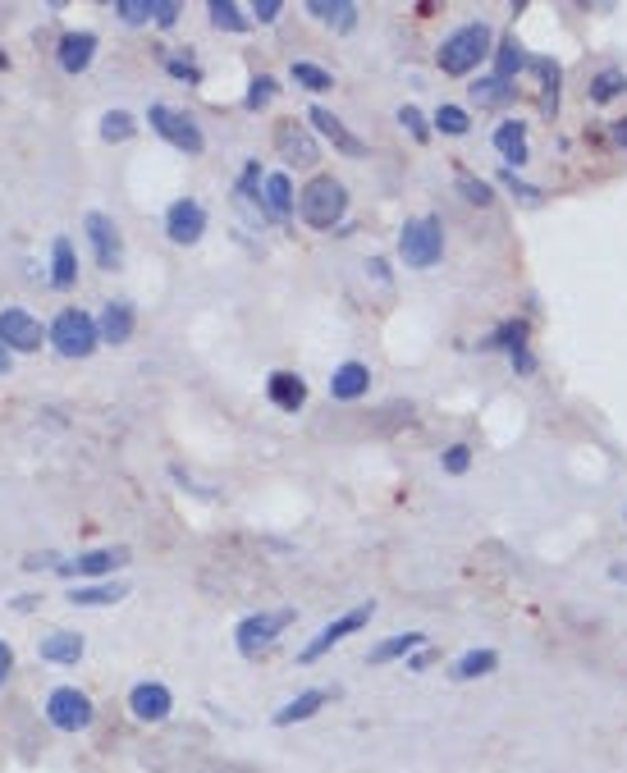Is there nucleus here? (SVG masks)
Instances as JSON below:
<instances>
[{"label":"nucleus","mask_w":627,"mask_h":773,"mask_svg":"<svg viewBox=\"0 0 627 773\" xmlns=\"http://www.w3.org/2000/svg\"><path fill=\"white\" fill-rule=\"evenodd\" d=\"M490 46H495V33H490V23H463L458 33H449L444 37V46H440V69L449 78H467L481 60L490 55Z\"/></svg>","instance_id":"f257e3e1"},{"label":"nucleus","mask_w":627,"mask_h":773,"mask_svg":"<svg viewBox=\"0 0 627 773\" xmlns=\"http://www.w3.org/2000/svg\"><path fill=\"white\" fill-rule=\"evenodd\" d=\"M344 211H348V188L339 179H330V174H316L303 188V197H298V215L312 229H335L344 220Z\"/></svg>","instance_id":"f03ea898"},{"label":"nucleus","mask_w":627,"mask_h":773,"mask_svg":"<svg viewBox=\"0 0 627 773\" xmlns=\"http://www.w3.org/2000/svg\"><path fill=\"white\" fill-rule=\"evenodd\" d=\"M399 257H403V266H412V270H431L435 261L444 257V229L435 215H417V220L403 225Z\"/></svg>","instance_id":"7ed1b4c3"},{"label":"nucleus","mask_w":627,"mask_h":773,"mask_svg":"<svg viewBox=\"0 0 627 773\" xmlns=\"http://www.w3.org/2000/svg\"><path fill=\"white\" fill-rule=\"evenodd\" d=\"M97 339H101L97 321H92L87 312H78V307H65L51 325V344H55V353L60 357H87L92 348H97Z\"/></svg>","instance_id":"20e7f679"},{"label":"nucleus","mask_w":627,"mask_h":773,"mask_svg":"<svg viewBox=\"0 0 627 773\" xmlns=\"http://www.w3.org/2000/svg\"><path fill=\"white\" fill-rule=\"evenodd\" d=\"M147 119H152V129L161 133L170 147L188 151V156H202L206 151V138H202V129H197V119L179 115V110H170V106H152L147 110Z\"/></svg>","instance_id":"39448f33"},{"label":"nucleus","mask_w":627,"mask_h":773,"mask_svg":"<svg viewBox=\"0 0 627 773\" xmlns=\"http://www.w3.org/2000/svg\"><path fill=\"white\" fill-rule=\"evenodd\" d=\"M371 613H376V604H357V609H348L344 618H335L330 627H321V632L312 636V645L298 655V664H316L321 655H330V650H335V641H344V636L362 632V627L371 623Z\"/></svg>","instance_id":"423d86ee"},{"label":"nucleus","mask_w":627,"mask_h":773,"mask_svg":"<svg viewBox=\"0 0 627 773\" xmlns=\"http://www.w3.org/2000/svg\"><path fill=\"white\" fill-rule=\"evenodd\" d=\"M289 623H293V609L252 613V618H243V623H238L234 641H238V650H243V655H257V650H266V645H271Z\"/></svg>","instance_id":"0eeeda50"},{"label":"nucleus","mask_w":627,"mask_h":773,"mask_svg":"<svg viewBox=\"0 0 627 773\" xmlns=\"http://www.w3.org/2000/svg\"><path fill=\"white\" fill-rule=\"evenodd\" d=\"M46 719H51V728H60V732H83L87 723H92V700H87L78 687H55L51 696H46Z\"/></svg>","instance_id":"6e6552de"},{"label":"nucleus","mask_w":627,"mask_h":773,"mask_svg":"<svg viewBox=\"0 0 627 773\" xmlns=\"http://www.w3.org/2000/svg\"><path fill=\"white\" fill-rule=\"evenodd\" d=\"M165 234H170V243L193 247L197 238L206 234V206H202V202H193V197L174 202L170 211H165Z\"/></svg>","instance_id":"1a4fd4ad"},{"label":"nucleus","mask_w":627,"mask_h":773,"mask_svg":"<svg viewBox=\"0 0 627 773\" xmlns=\"http://www.w3.org/2000/svg\"><path fill=\"white\" fill-rule=\"evenodd\" d=\"M0 344L14 348V353H37V348H42V325H37V316H28L23 307H5V312H0Z\"/></svg>","instance_id":"9d476101"},{"label":"nucleus","mask_w":627,"mask_h":773,"mask_svg":"<svg viewBox=\"0 0 627 773\" xmlns=\"http://www.w3.org/2000/svg\"><path fill=\"white\" fill-rule=\"evenodd\" d=\"M83 229H87V238H92V252H97V266H101V270H115V266H119V257H124V247H119V229H115V220H110V215H101V211H87Z\"/></svg>","instance_id":"9b49d317"},{"label":"nucleus","mask_w":627,"mask_h":773,"mask_svg":"<svg viewBox=\"0 0 627 773\" xmlns=\"http://www.w3.org/2000/svg\"><path fill=\"white\" fill-rule=\"evenodd\" d=\"M129 709H133V719H142V723H165L174 709V696L165 682H138L129 691Z\"/></svg>","instance_id":"f8f14e48"},{"label":"nucleus","mask_w":627,"mask_h":773,"mask_svg":"<svg viewBox=\"0 0 627 773\" xmlns=\"http://www.w3.org/2000/svg\"><path fill=\"white\" fill-rule=\"evenodd\" d=\"M124 563H129V549H92V554L60 563V577H106V572H119Z\"/></svg>","instance_id":"ddd939ff"},{"label":"nucleus","mask_w":627,"mask_h":773,"mask_svg":"<svg viewBox=\"0 0 627 773\" xmlns=\"http://www.w3.org/2000/svg\"><path fill=\"white\" fill-rule=\"evenodd\" d=\"M307 119H312L316 129H321L325 138L335 142V147L344 151V156H353V161H362V156H367V142H362V138H353L344 119H339V115H330L325 106H312V115H307Z\"/></svg>","instance_id":"4468645a"},{"label":"nucleus","mask_w":627,"mask_h":773,"mask_svg":"<svg viewBox=\"0 0 627 773\" xmlns=\"http://www.w3.org/2000/svg\"><path fill=\"white\" fill-rule=\"evenodd\" d=\"M266 394H271V403L280 412H298L307 403V380L298 376V371H275V376L266 380Z\"/></svg>","instance_id":"2eb2a0df"},{"label":"nucleus","mask_w":627,"mask_h":773,"mask_svg":"<svg viewBox=\"0 0 627 773\" xmlns=\"http://www.w3.org/2000/svg\"><path fill=\"white\" fill-rule=\"evenodd\" d=\"M335 700V691H303V696H293L289 705H280L275 709V728H293V723H303V719H312L316 709H325Z\"/></svg>","instance_id":"dca6fc26"},{"label":"nucleus","mask_w":627,"mask_h":773,"mask_svg":"<svg viewBox=\"0 0 627 773\" xmlns=\"http://www.w3.org/2000/svg\"><path fill=\"white\" fill-rule=\"evenodd\" d=\"M55 55H60V69H65V74H83V69L92 65V55H97V37L92 33H65Z\"/></svg>","instance_id":"f3484780"},{"label":"nucleus","mask_w":627,"mask_h":773,"mask_svg":"<svg viewBox=\"0 0 627 773\" xmlns=\"http://www.w3.org/2000/svg\"><path fill=\"white\" fill-rule=\"evenodd\" d=\"M367 389H371V371L362 362L335 366V376H330V394H335L339 403H353V398H362Z\"/></svg>","instance_id":"a211bd4d"},{"label":"nucleus","mask_w":627,"mask_h":773,"mask_svg":"<svg viewBox=\"0 0 627 773\" xmlns=\"http://www.w3.org/2000/svg\"><path fill=\"white\" fill-rule=\"evenodd\" d=\"M495 151L504 156V165H509V170L527 165V129H522L518 119H504V124L495 129Z\"/></svg>","instance_id":"6ab92c4d"},{"label":"nucleus","mask_w":627,"mask_h":773,"mask_svg":"<svg viewBox=\"0 0 627 773\" xmlns=\"http://www.w3.org/2000/svg\"><path fill=\"white\" fill-rule=\"evenodd\" d=\"M37 655H42L46 664L69 668V664H78V659H83V636H74V632H51L42 645H37Z\"/></svg>","instance_id":"aec40b11"},{"label":"nucleus","mask_w":627,"mask_h":773,"mask_svg":"<svg viewBox=\"0 0 627 773\" xmlns=\"http://www.w3.org/2000/svg\"><path fill=\"white\" fill-rule=\"evenodd\" d=\"M51 284L55 289H74L78 284V257L69 238H55L51 243Z\"/></svg>","instance_id":"412c9836"},{"label":"nucleus","mask_w":627,"mask_h":773,"mask_svg":"<svg viewBox=\"0 0 627 773\" xmlns=\"http://www.w3.org/2000/svg\"><path fill=\"white\" fill-rule=\"evenodd\" d=\"M280 151H284V161H293V165H316V142L307 138L298 124H280Z\"/></svg>","instance_id":"4be33fe9"},{"label":"nucleus","mask_w":627,"mask_h":773,"mask_svg":"<svg viewBox=\"0 0 627 773\" xmlns=\"http://www.w3.org/2000/svg\"><path fill=\"white\" fill-rule=\"evenodd\" d=\"M97 330H101V339H106V344H124V339L133 334V307H129V302H110L106 312H101Z\"/></svg>","instance_id":"5701e85b"},{"label":"nucleus","mask_w":627,"mask_h":773,"mask_svg":"<svg viewBox=\"0 0 627 773\" xmlns=\"http://www.w3.org/2000/svg\"><path fill=\"white\" fill-rule=\"evenodd\" d=\"M307 14L312 19H321V23H330V28H339V33H348L357 23V5L353 0H312L307 5Z\"/></svg>","instance_id":"b1692460"},{"label":"nucleus","mask_w":627,"mask_h":773,"mask_svg":"<svg viewBox=\"0 0 627 773\" xmlns=\"http://www.w3.org/2000/svg\"><path fill=\"white\" fill-rule=\"evenodd\" d=\"M129 595V586L124 581H106V586H74L69 591V600L78 604V609H97V604H119Z\"/></svg>","instance_id":"393cba45"},{"label":"nucleus","mask_w":627,"mask_h":773,"mask_svg":"<svg viewBox=\"0 0 627 773\" xmlns=\"http://www.w3.org/2000/svg\"><path fill=\"white\" fill-rule=\"evenodd\" d=\"M422 645H426L422 632H399V636H390V641H380L367 655V664H390V659H403V655H412V650H422Z\"/></svg>","instance_id":"a878e982"},{"label":"nucleus","mask_w":627,"mask_h":773,"mask_svg":"<svg viewBox=\"0 0 627 773\" xmlns=\"http://www.w3.org/2000/svg\"><path fill=\"white\" fill-rule=\"evenodd\" d=\"M527 65H531V55L522 51V46L513 42V37H509V42H499V55H495V78H504V83H513V78H518V74H522V69H527Z\"/></svg>","instance_id":"bb28decb"},{"label":"nucleus","mask_w":627,"mask_h":773,"mask_svg":"<svg viewBox=\"0 0 627 773\" xmlns=\"http://www.w3.org/2000/svg\"><path fill=\"white\" fill-rule=\"evenodd\" d=\"M614 97H627V74L623 69H600V74L591 78V101L605 106V101H614Z\"/></svg>","instance_id":"cd10ccee"},{"label":"nucleus","mask_w":627,"mask_h":773,"mask_svg":"<svg viewBox=\"0 0 627 773\" xmlns=\"http://www.w3.org/2000/svg\"><path fill=\"white\" fill-rule=\"evenodd\" d=\"M431 129L444 133V138H463V133H472V115L463 106H440L431 115Z\"/></svg>","instance_id":"c85d7f7f"},{"label":"nucleus","mask_w":627,"mask_h":773,"mask_svg":"<svg viewBox=\"0 0 627 773\" xmlns=\"http://www.w3.org/2000/svg\"><path fill=\"white\" fill-rule=\"evenodd\" d=\"M541 74V87H545V110H559V87H563V74H559V60H545V55H531V65Z\"/></svg>","instance_id":"c756f323"},{"label":"nucleus","mask_w":627,"mask_h":773,"mask_svg":"<svg viewBox=\"0 0 627 773\" xmlns=\"http://www.w3.org/2000/svg\"><path fill=\"white\" fill-rule=\"evenodd\" d=\"M261 193H266V211H271L275 220H284V215L293 211V188H289V174H271Z\"/></svg>","instance_id":"7c9ffc66"},{"label":"nucleus","mask_w":627,"mask_h":773,"mask_svg":"<svg viewBox=\"0 0 627 773\" xmlns=\"http://www.w3.org/2000/svg\"><path fill=\"white\" fill-rule=\"evenodd\" d=\"M206 14H211V23H216V28H225V33H248V28H252L234 0H211V5H206Z\"/></svg>","instance_id":"2f4dec72"},{"label":"nucleus","mask_w":627,"mask_h":773,"mask_svg":"<svg viewBox=\"0 0 627 773\" xmlns=\"http://www.w3.org/2000/svg\"><path fill=\"white\" fill-rule=\"evenodd\" d=\"M495 664H499V655H495V650H467V655L454 664V677H458V682H472V677L490 673Z\"/></svg>","instance_id":"473e14b6"},{"label":"nucleus","mask_w":627,"mask_h":773,"mask_svg":"<svg viewBox=\"0 0 627 773\" xmlns=\"http://www.w3.org/2000/svg\"><path fill=\"white\" fill-rule=\"evenodd\" d=\"M486 348H504V353H518V348H527V325H522V321H504L486 339Z\"/></svg>","instance_id":"72a5a7b5"},{"label":"nucleus","mask_w":627,"mask_h":773,"mask_svg":"<svg viewBox=\"0 0 627 773\" xmlns=\"http://www.w3.org/2000/svg\"><path fill=\"white\" fill-rule=\"evenodd\" d=\"M472 97L486 101V106H504V101L513 97V83H504V78H495V74H490V78H476V83H472Z\"/></svg>","instance_id":"f704fd0d"},{"label":"nucleus","mask_w":627,"mask_h":773,"mask_svg":"<svg viewBox=\"0 0 627 773\" xmlns=\"http://www.w3.org/2000/svg\"><path fill=\"white\" fill-rule=\"evenodd\" d=\"M293 83H303L307 92H330V87H335V78L325 74V69L307 65V60H293Z\"/></svg>","instance_id":"c9c22d12"},{"label":"nucleus","mask_w":627,"mask_h":773,"mask_svg":"<svg viewBox=\"0 0 627 773\" xmlns=\"http://www.w3.org/2000/svg\"><path fill=\"white\" fill-rule=\"evenodd\" d=\"M101 138L106 142H129L133 138V115L129 110H110V115L101 119Z\"/></svg>","instance_id":"e433bc0d"},{"label":"nucleus","mask_w":627,"mask_h":773,"mask_svg":"<svg viewBox=\"0 0 627 773\" xmlns=\"http://www.w3.org/2000/svg\"><path fill=\"white\" fill-rule=\"evenodd\" d=\"M115 19L129 23V28H142L152 23V0H115Z\"/></svg>","instance_id":"4c0bfd02"},{"label":"nucleus","mask_w":627,"mask_h":773,"mask_svg":"<svg viewBox=\"0 0 627 773\" xmlns=\"http://www.w3.org/2000/svg\"><path fill=\"white\" fill-rule=\"evenodd\" d=\"M165 74L179 78V83H197L202 69L193 65V51H174V55H165Z\"/></svg>","instance_id":"58836bf2"},{"label":"nucleus","mask_w":627,"mask_h":773,"mask_svg":"<svg viewBox=\"0 0 627 773\" xmlns=\"http://www.w3.org/2000/svg\"><path fill=\"white\" fill-rule=\"evenodd\" d=\"M399 124H403V129H408L417 142H431V119H426L417 106H403V110H399Z\"/></svg>","instance_id":"ea45409f"},{"label":"nucleus","mask_w":627,"mask_h":773,"mask_svg":"<svg viewBox=\"0 0 627 773\" xmlns=\"http://www.w3.org/2000/svg\"><path fill=\"white\" fill-rule=\"evenodd\" d=\"M499 183H504V188H509L513 197H522V202H531V206H536V202H545V193H541V188H531V183H522V179H518V174H513V170H499Z\"/></svg>","instance_id":"a19ab883"},{"label":"nucleus","mask_w":627,"mask_h":773,"mask_svg":"<svg viewBox=\"0 0 627 773\" xmlns=\"http://www.w3.org/2000/svg\"><path fill=\"white\" fill-rule=\"evenodd\" d=\"M467 462H472V449H467V444H449V449L440 453V467L449 476H463L467 472Z\"/></svg>","instance_id":"79ce46f5"},{"label":"nucleus","mask_w":627,"mask_h":773,"mask_svg":"<svg viewBox=\"0 0 627 773\" xmlns=\"http://www.w3.org/2000/svg\"><path fill=\"white\" fill-rule=\"evenodd\" d=\"M458 193H463L472 206H490V202H495V188H490V183H476V179H458Z\"/></svg>","instance_id":"37998d69"},{"label":"nucleus","mask_w":627,"mask_h":773,"mask_svg":"<svg viewBox=\"0 0 627 773\" xmlns=\"http://www.w3.org/2000/svg\"><path fill=\"white\" fill-rule=\"evenodd\" d=\"M271 97H275V78H252V87H248V110H261Z\"/></svg>","instance_id":"c03bdc74"},{"label":"nucleus","mask_w":627,"mask_h":773,"mask_svg":"<svg viewBox=\"0 0 627 773\" xmlns=\"http://www.w3.org/2000/svg\"><path fill=\"white\" fill-rule=\"evenodd\" d=\"M152 23L156 28H174L179 23V5L174 0H152Z\"/></svg>","instance_id":"a18cd8bd"},{"label":"nucleus","mask_w":627,"mask_h":773,"mask_svg":"<svg viewBox=\"0 0 627 773\" xmlns=\"http://www.w3.org/2000/svg\"><path fill=\"white\" fill-rule=\"evenodd\" d=\"M280 10H284L280 0H257V10H252V14H257V23H275V19H280Z\"/></svg>","instance_id":"49530a36"},{"label":"nucleus","mask_w":627,"mask_h":773,"mask_svg":"<svg viewBox=\"0 0 627 773\" xmlns=\"http://www.w3.org/2000/svg\"><path fill=\"white\" fill-rule=\"evenodd\" d=\"M509 362H513V371H518V376H531V371H536V362H531V353H527V348L509 353Z\"/></svg>","instance_id":"de8ad7c7"},{"label":"nucleus","mask_w":627,"mask_h":773,"mask_svg":"<svg viewBox=\"0 0 627 773\" xmlns=\"http://www.w3.org/2000/svg\"><path fill=\"white\" fill-rule=\"evenodd\" d=\"M10 668H14V650L5 641H0V682H5V677H10Z\"/></svg>","instance_id":"09e8293b"},{"label":"nucleus","mask_w":627,"mask_h":773,"mask_svg":"<svg viewBox=\"0 0 627 773\" xmlns=\"http://www.w3.org/2000/svg\"><path fill=\"white\" fill-rule=\"evenodd\" d=\"M14 609H19V613H33L37 609V595H19V600H14Z\"/></svg>","instance_id":"8fccbe9b"},{"label":"nucleus","mask_w":627,"mask_h":773,"mask_svg":"<svg viewBox=\"0 0 627 773\" xmlns=\"http://www.w3.org/2000/svg\"><path fill=\"white\" fill-rule=\"evenodd\" d=\"M614 142L627 151V119H618V124H614Z\"/></svg>","instance_id":"3c124183"},{"label":"nucleus","mask_w":627,"mask_h":773,"mask_svg":"<svg viewBox=\"0 0 627 773\" xmlns=\"http://www.w3.org/2000/svg\"><path fill=\"white\" fill-rule=\"evenodd\" d=\"M367 270H371V275H376V280H380V284L390 280V270H385V261H371V266H367Z\"/></svg>","instance_id":"603ef678"},{"label":"nucleus","mask_w":627,"mask_h":773,"mask_svg":"<svg viewBox=\"0 0 627 773\" xmlns=\"http://www.w3.org/2000/svg\"><path fill=\"white\" fill-rule=\"evenodd\" d=\"M10 371V353H5V344H0V376Z\"/></svg>","instance_id":"864d4df0"}]
</instances>
